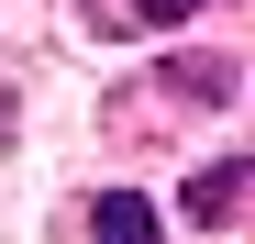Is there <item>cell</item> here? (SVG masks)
<instances>
[{
  "instance_id": "cell-1",
  "label": "cell",
  "mask_w": 255,
  "mask_h": 244,
  "mask_svg": "<svg viewBox=\"0 0 255 244\" xmlns=\"http://www.w3.org/2000/svg\"><path fill=\"white\" fill-rule=\"evenodd\" d=\"M89 233H100V244H166V222H155L144 189H100V200H89Z\"/></svg>"
},
{
  "instance_id": "cell-2",
  "label": "cell",
  "mask_w": 255,
  "mask_h": 244,
  "mask_svg": "<svg viewBox=\"0 0 255 244\" xmlns=\"http://www.w3.org/2000/svg\"><path fill=\"white\" fill-rule=\"evenodd\" d=\"M244 189H255V167H200V178H189V222H222Z\"/></svg>"
},
{
  "instance_id": "cell-3",
  "label": "cell",
  "mask_w": 255,
  "mask_h": 244,
  "mask_svg": "<svg viewBox=\"0 0 255 244\" xmlns=\"http://www.w3.org/2000/svg\"><path fill=\"white\" fill-rule=\"evenodd\" d=\"M178 89H200V100H222V89H233V67H222V56H178Z\"/></svg>"
},
{
  "instance_id": "cell-4",
  "label": "cell",
  "mask_w": 255,
  "mask_h": 244,
  "mask_svg": "<svg viewBox=\"0 0 255 244\" xmlns=\"http://www.w3.org/2000/svg\"><path fill=\"white\" fill-rule=\"evenodd\" d=\"M200 0H133V22H189Z\"/></svg>"
}]
</instances>
